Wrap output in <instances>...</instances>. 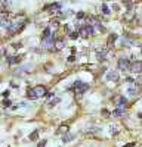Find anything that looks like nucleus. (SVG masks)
<instances>
[{"instance_id": "f257e3e1", "label": "nucleus", "mask_w": 142, "mask_h": 147, "mask_svg": "<svg viewBox=\"0 0 142 147\" xmlns=\"http://www.w3.org/2000/svg\"><path fill=\"white\" fill-rule=\"evenodd\" d=\"M24 22H25V19H21V15H18L15 21H10V25L8 27V34H16V32H19L24 28V25H25Z\"/></svg>"}, {"instance_id": "f03ea898", "label": "nucleus", "mask_w": 142, "mask_h": 147, "mask_svg": "<svg viewBox=\"0 0 142 147\" xmlns=\"http://www.w3.org/2000/svg\"><path fill=\"white\" fill-rule=\"evenodd\" d=\"M90 85L87 82H83V81H74V84L71 85V87H68V90H74L77 94H83V93H86L89 90Z\"/></svg>"}, {"instance_id": "7ed1b4c3", "label": "nucleus", "mask_w": 142, "mask_h": 147, "mask_svg": "<svg viewBox=\"0 0 142 147\" xmlns=\"http://www.w3.org/2000/svg\"><path fill=\"white\" fill-rule=\"evenodd\" d=\"M130 66H132V63H130V60L127 57H120L117 60V68L118 71H123V72H127L130 71Z\"/></svg>"}, {"instance_id": "20e7f679", "label": "nucleus", "mask_w": 142, "mask_h": 147, "mask_svg": "<svg viewBox=\"0 0 142 147\" xmlns=\"http://www.w3.org/2000/svg\"><path fill=\"white\" fill-rule=\"evenodd\" d=\"M79 34L81 37H90V35L95 34V27L89 25V24H87V25H83V27L79 28Z\"/></svg>"}, {"instance_id": "39448f33", "label": "nucleus", "mask_w": 142, "mask_h": 147, "mask_svg": "<svg viewBox=\"0 0 142 147\" xmlns=\"http://www.w3.org/2000/svg\"><path fill=\"white\" fill-rule=\"evenodd\" d=\"M126 113H127V107L118 105V106L115 107V110L113 112V116H114V118H122V116H124Z\"/></svg>"}, {"instance_id": "423d86ee", "label": "nucleus", "mask_w": 142, "mask_h": 147, "mask_svg": "<svg viewBox=\"0 0 142 147\" xmlns=\"http://www.w3.org/2000/svg\"><path fill=\"white\" fill-rule=\"evenodd\" d=\"M55 41H56V37L55 34L52 37H49V38H46V40H42V47L43 49H49V47H55Z\"/></svg>"}, {"instance_id": "0eeeda50", "label": "nucleus", "mask_w": 142, "mask_h": 147, "mask_svg": "<svg viewBox=\"0 0 142 147\" xmlns=\"http://www.w3.org/2000/svg\"><path fill=\"white\" fill-rule=\"evenodd\" d=\"M33 90L36 91V94H37V97L40 99V97H44V96H47V90H46V87L44 85H34L33 87Z\"/></svg>"}, {"instance_id": "6e6552de", "label": "nucleus", "mask_w": 142, "mask_h": 147, "mask_svg": "<svg viewBox=\"0 0 142 147\" xmlns=\"http://www.w3.org/2000/svg\"><path fill=\"white\" fill-rule=\"evenodd\" d=\"M108 52H110V49H108V47H105V49H101V50H98L96 57H98L99 62H102V60H105V59H106V55H108Z\"/></svg>"}, {"instance_id": "1a4fd4ad", "label": "nucleus", "mask_w": 142, "mask_h": 147, "mask_svg": "<svg viewBox=\"0 0 142 147\" xmlns=\"http://www.w3.org/2000/svg\"><path fill=\"white\" fill-rule=\"evenodd\" d=\"M118 72L117 71H108V74H106V80L108 81H113V82H117L118 81Z\"/></svg>"}, {"instance_id": "9d476101", "label": "nucleus", "mask_w": 142, "mask_h": 147, "mask_svg": "<svg viewBox=\"0 0 142 147\" xmlns=\"http://www.w3.org/2000/svg\"><path fill=\"white\" fill-rule=\"evenodd\" d=\"M141 71H142V62H133L132 63V66H130V72H133V74H141Z\"/></svg>"}, {"instance_id": "9b49d317", "label": "nucleus", "mask_w": 142, "mask_h": 147, "mask_svg": "<svg viewBox=\"0 0 142 147\" xmlns=\"http://www.w3.org/2000/svg\"><path fill=\"white\" fill-rule=\"evenodd\" d=\"M62 7V3H51V5H46L43 7V10L46 12H52V10H56V9H61Z\"/></svg>"}, {"instance_id": "f8f14e48", "label": "nucleus", "mask_w": 142, "mask_h": 147, "mask_svg": "<svg viewBox=\"0 0 142 147\" xmlns=\"http://www.w3.org/2000/svg\"><path fill=\"white\" fill-rule=\"evenodd\" d=\"M21 56H8L6 57V62L9 65H16V63H21Z\"/></svg>"}, {"instance_id": "ddd939ff", "label": "nucleus", "mask_w": 142, "mask_h": 147, "mask_svg": "<svg viewBox=\"0 0 142 147\" xmlns=\"http://www.w3.org/2000/svg\"><path fill=\"white\" fill-rule=\"evenodd\" d=\"M53 32H52V28L51 27H46L43 30V34H42V40H46V38H49V37H52Z\"/></svg>"}, {"instance_id": "4468645a", "label": "nucleus", "mask_w": 142, "mask_h": 147, "mask_svg": "<svg viewBox=\"0 0 142 147\" xmlns=\"http://www.w3.org/2000/svg\"><path fill=\"white\" fill-rule=\"evenodd\" d=\"M139 94V88H136V87H129L127 88V96L129 97H136Z\"/></svg>"}, {"instance_id": "2eb2a0df", "label": "nucleus", "mask_w": 142, "mask_h": 147, "mask_svg": "<svg viewBox=\"0 0 142 147\" xmlns=\"http://www.w3.org/2000/svg\"><path fill=\"white\" fill-rule=\"evenodd\" d=\"M101 13L105 15V16H108L111 13V10H110V7H108V5H106V3H102L101 5Z\"/></svg>"}, {"instance_id": "dca6fc26", "label": "nucleus", "mask_w": 142, "mask_h": 147, "mask_svg": "<svg viewBox=\"0 0 142 147\" xmlns=\"http://www.w3.org/2000/svg\"><path fill=\"white\" fill-rule=\"evenodd\" d=\"M27 97H28L30 100H37V99H39L37 94H36V91H34L33 88H28V90H27Z\"/></svg>"}, {"instance_id": "f3484780", "label": "nucleus", "mask_w": 142, "mask_h": 147, "mask_svg": "<svg viewBox=\"0 0 142 147\" xmlns=\"http://www.w3.org/2000/svg\"><path fill=\"white\" fill-rule=\"evenodd\" d=\"M65 47V40L64 38H56L55 41V49H64Z\"/></svg>"}, {"instance_id": "a211bd4d", "label": "nucleus", "mask_w": 142, "mask_h": 147, "mask_svg": "<svg viewBox=\"0 0 142 147\" xmlns=\"http://www.w3.org/2000/svg\"><path fill=\"white\" fill-rule=\"evenodd\" d=\"M68 131H70V128L68 127H65V125H62V127H59V129L56 131V136H62V134H68Z\"/></svg>"}, {"instance_id": "6ab92c4d", "label": "nucleus", "mask_w": 142, "mask_h": 147, "mask_svg": "<svg viewBox=\"0 0 142 147\" xmlns=\"http://www.w3.org/2000/svg\"><path fill=\"white\" fill-rule=\"evenodd\" d=\"M28 138L31 140V141H37V138H39V129H36V131H33L30 136H28Z\"/></svg>"}, {"instance_id": "aec40b11", "label": "nucleus", "mask_w": 142, "mask_h": 147, "mask_svg": "<svg viewBox=\"0 0 142 147\" xmlns=\"http://www.w3.org/2000/svg\"><path fill=\"white\" fill-rule=\"evenodd\" d=\"M74 138H76L74 134H67V136L62 137V141H64V143H70L71 140H74Z\"/></svg>"}, {"instance_id": "412c9836", "label": "nucleus", "mask_w": 142, "mask_h": 147, "mask_svg": "<svg viewBox=\"0 0 142 147\" xmlns=\"http://www.w3.org/2000/svg\"><path fill=\"white\" fill-rule=\"evenodd\" d=\"M118 38V35L117 34H111L110 35V38H108V46H111V44H114V41Z\"/></svg>"}, {"instance_id": "4be33fe9", "label": "nucleus", "mask_w": 142, "mask_h": 147, "mask_svg": "<svg viewBox=\"0 0 142 147\" xmlns=\"http://www.w3.org/2000/svg\"><path fill=\"white\" fill-rule=\"evenodd\" d=\"M126 103H127V99H126V97H118V103H117V106L118 105H120V106H126Z\"/></svg>"}, {"instance_id": "5701e85b", "label": "nucleus", "mask_w": 142, "mask_h": 147, "mask_svg": "<svg viewBox=\"0 0 142 147\" xmlns=\"http://www.w3.org/2000/svg\"><path fill=\"white\" fill-rule=\"evenodd\" d=\"M2 105H3V107H5V109H8V107H10V106H12V102H10V100H8V99H3V103H2ZM12 107H14V106H12Z\"/></svg>"}, {"instance_id": "b1692460", "label": "nucleus", "mask_w": 142, "mask_h": 147, "mask_svg": "<svg viewBox=\"0 0 142 147\" xmlns=\"http://www.w3.org/2000/svg\"><path fill=\"white\" fill-rule=\"evenodd\" d=\"M61 102V97H55V99H52L51 102H49V106H55L56 103H59Z\"/></svg>"}, {"instance_id": "393cba45", "label": "nucleus", "mask_w": 142, "mask_h": 147, "mask_svg": "<svg viewBox=\"0 0 142 147\" xmlns=\"http://www.w3.org/2000/svg\"><path fill=\"white\" fill-rule=\"evenodd\" d=\"M79 35H80L79 31H74V32H71V34H70V38H71V40H77V38H79Z\"/></svg>"}, {"instance_id": "a878e982", "label": "nucleus", "mask_w": 142, "mask_h": 147, "mask_svg": "<svg viewBox=\"0 0 142 147\" xmlns=\"http://www.w3.org/2000/svg\"><path fill=\"white\" fill-rule=\"evenodd\" d=\"M95 27H96V28H98V30H99L101 32H105V27L102 25L101 22H98V24H96V25H95Z\"/></svg>"}, {"instance_id": "bb28decb", "label": "nucleus", "mask_w": 142, "mask_h": 147, "mask_svg": "<svg viewBox=\"0 0 142 147\" xmlns=\"http://www.w3.org/2000/svg\"><path fill=\"white\" fill-rule=\"evenodd\" d=\"M101 113H102V116H106V118H108L110 115H113V113H110L106 109H102V110H101Z\"/></svg>"}, {"instance_id": "cd10ccee", "label": "nucleus", "mask_w": 142, "mask_h": 147, "mask_svg": "<svg viewBox=\"0 0 142 147\" xmlns=\"http://www.w3.org/2000/svg\"><path fill=\"white\" fill-rule=\"evenodd\" d=\"M76 16H77V19H83V18H85L86 15H85V12H77V13H76Z\"/></svg>"}, {"instance_id": "c85d7f7f", "label": "nucleus", "mask_w": 142, "mask_h": 147, "mask_svg": "<svg viewBox=\"0 0 142 147\" xmlns=\"http://www.w3.org/2000/svg\"><path fill=\"white\" fill-rule=\"evenodd\" d=\"M9 94H10V91H9V90H5V91H3V94H2V96H3V99H8Z\"/></svg>"}, {"instance_id": "c756f323", "label": "nucleus", "mask_w": 142, "mask_h": 147, "mask_svg": "<svg viewBox=\"0 0 142 147\" xmlns=\"http://www.w3.org/2000/svg\"><path fill=\"white\" fill-rule=\"evenodd\" d=\"M46 143H47L46 140H42V141H40V143L37 144V147H44V146H46Z\"/></svg>"}, {"instance_id": "7c9ffc66", "label": "nucleus", "mask_w": 142, "mask_h": 147, "mask_svg": "<svg viewBox=\"0 0 142 147\" xmlns=\"http://www.w3.org/2000/svg\"><path fill=\"white\" fill-rule=\"evenodd\" d=\"M123 5H124L126 7H129V9H130V7L133 6V5H132V2H123Z\"/></svg>"}, {"instance_id": "2f4dec72", "label": "nucleus", "mask_w": 142, "mask_h": 147, "mask_svg": "<svg viewBox=\"0 0 142 147\" xmlns=\"http://www.w3.org/2000/svg\"><path fill=\"white\" fill-rule=\"evenodd\" d=\"M126 82H129V84H132V82H135V80H133L132 77H127V78H126Z\"/></svg>"}, {"instance_id": "473e14b6", "label": "nucleus", "mask_w": 142, "mask_h": 147, "mask_svg": "<svg viewBox=\"0 0 142 147\" xmlns=\"http://www.w3.org/2000/svg\"><path fill=\"white\" fill-rule=\"evenodd\" d=\"M51 28H58V21H56V22H52V25H51Z\"/></svg>"}, {"instance_id": "72a5a7b5", "label": "nucleus", "mask_w": 142, "mask_h": 147, "mask_svg": "<svg viewBox=\"0 0 142 147\" xmlns=\"http://www.w3.org/2000/svg\"><path fill=\"white\" fill-rule=\"evenodd\" d=\"M74 60H76L74 56H70V57H68V62H74Z\"/></svg>"}, {"instance_id": "f704fd0d", "label": "nucleus", "mask_w": 142, "mask_h": 147, "mask_svg": "<svg viewBox=\"0 0 142 147\" xmlns=\"http://www.w3.org/2000/svg\"><path fill=\"white\" fill-rule=\"evenodd\" d=\"M123 147H135V143H129V144H126V146H123Z\"/></svg>"}, {"instance_id": "c9c22d12", "label": "nucleus", "mask_w": 142, "mask_h": 147, "mask_svg": "<svg viewBox=\"0 0 142 147\" xmlns=\"http://www.w3.org/2000/svg\"><path fill=\"white\" fill-rule=\"evenodd\" d=\"M138 118H139V119H142V113H138Z\"/></svg>"}]
</instances>
